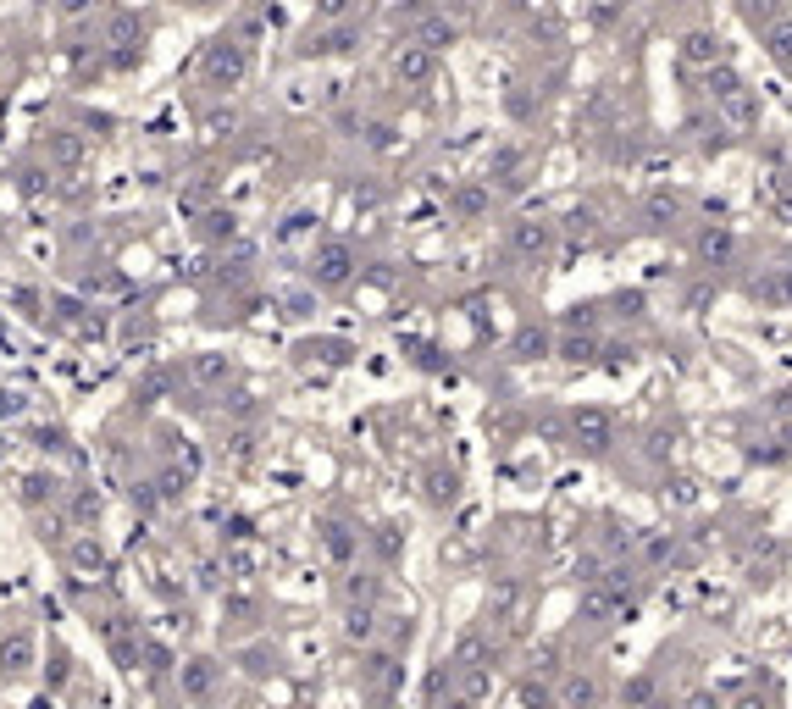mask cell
Returning a JSON list of instances; mask_svg holds the SVG:
<instances>
[{"mask_svg":"<svg viewBox=\"0 0 792 709\" xmlns=\"http://www.w3.org/2000/svg\"><path fill=\"white\" fill-rule=\"evenodd\" d=\"M748 300L770 305V311H792V266H770L748 283Z\"/></svg>","mask_w":792,"mask_h":709,"instance_id":"1","label":"cell"},{"mask_svg":"<svg viewBox=\"0 0 792 709\" xmlns=\"http://www.w3.org/2000/svg\"><path fill=\"white\" fill-rule=\"evenodd\" d=\"M510 250H516L521 261H543V255L554 250V222H543V217L516 222V228H510Z\"/></svg>","mask_w":792,"mask_h":709,"instance_id":"2","label":"cell"},{"mask_svg":"<svg viewBox=\"0 0 792 709\" xmlns=\"http://www.w3.org/2000/svg\"><path fill=\"white\" fill-rule=\"evenodd\" d=\"M576 444L588 449V455H604V449L615 444V421H610V410H576Z\"/></svg>","mask_w":792,"mask_h":709,"instance_id":"3","label":"cell"},{"mask_svg":"<svg viewBox=\"0 0 792 709\" xmlns=\"http://www.w3.org/2000/svg\"><path fill=\"white\" fill-rule=\"evenodd\" d=\"M432 73H438V61H432V50H427V45H416V39H410V45L394 56V78H399L405 89L432 84Z\"/></svg>","mask_w":792,"mask_h":709,"instance_id":"4","label":"cell"},{"mask_svg":"<svg viewBox=\"0 0 792 709\" xmlns=\"http://www.w3.org/2000/svg\"><path fill=\"white\" fill-rule=\"evenodd\" d=\"M732 250H737V239H732V228H726V222H704V228H698V239H693V255L704 266H726L732 261Z\"/></svg>","mask_w":792,"mask_h":709,"instance_id":"5","label":"cell"},{"mask_svg":"<svg viewBox=\"0 0 792 709\" xmlns=\"http://www.w3.org/2000/svg\"><path fill=\"white\" fill-rule=\"evenodd\" d=\"M682 61L687 67H715V61H726V39L715 34V28H693V34H682Z\"/></svg>","mask_w":792,"mask_h":709,"instance_id":"6","label":"cell"},{"mask_svg":"<svg viewBox=\"0 0 792 709\" xmlns=\"http://www.w3.org/2000/svg\"><path fill=\"white\" fill-rule=\"evenodd\" d=\"M715 111H720V122H726L732 133H754L759 128V95L754 89H737V95L715 100Z\"/></svg>","mask_w":792,"mask_h":709,"instance_id":"7","label":"cell"},{"mask_svg":"<svg viewBox=\"0 0 792 709\" xmlns=\"http://www.w3.org/2000/svg\"><path fill=\"white\" fill-rule=\"evenodd\" d=\"M205 78H211L216 89H222V84H228V89L239 84V78H244V45L222 39V45H216L211 56H205Z\"/></svg>","mask_w":792,"mask_h":709,"instance_id":"8","label":"cell"},{"mask_svg":"<svg viewBox=\"0 0 792 709\" xmlns=\"http://www.w3.org/2000/svg\"><path fill=\"white\" fill-rule=\"evenodd\" d=\"M759 45H765V56L776 61L781 73H792V17L776 12L765 28H759Z\"/></svg>","mask_w":792,"mask_h":709,"instance_id":"9","label":"cell"},{"mask_svg":"<svg viewBox=\"0 0 792 709\" xmlns=\"http://www.w3.org/2000/svg\"><path fill=\"white\" fill-rule=\"evenodd\" d=\"M349 272H355L349 244H322V255H316V283H322V289H338V283H349Z\"/></svg>","mask_w":792,"mask_h":709,"instance_id":"10","label":"cell"},{"mask_svg":"<svg viewBox=\"0 0 792 709\" xmlns=\"http://www.w3.org/2000/svg\"><path fill=\"white\" fill-rule=\"evenodd\" d=\"M737 89H748V84H743V73L732 67V56L715 61V67H704V95L709 100H726V95H737Z\"/></svg>","mask_w":792,"mask_h":709,"instance_id":"11","label":"cell"},{"mask_svg":"<svg viewBox=\"0 0 792 709\" xmlns=\"http://www.w3.org/2000/svg\"><path fill=\"white\" fill-rule=\"evenodd\" d=\"M488 205H493V189H488V183H466V189L455 194V211H460L466 222L488 217Z\"/></svg>","mask_w":792,"mask_h":709,"instance_id":"12","label":"cell"},{"mask_svg":"<svg viewBox=\"0 0 792 709\" xmlns=\"http://www.w3.org/2000/svg\"><path fill=\"white\" fill-rule=\"evenodd\" d=\"M643 217H648V228H654V233H665L676 217H682V200H676V194H654V200L643 205Z\"/></svg>","mask_w":792,"mask_h":709,"instance_id":"13","label":"cell"},{"mask_svg":"<svg viewBox=\"0 0 792 709\" xmlns=\"http://www.w3.org/2000/svg\"><path fill=\"white\" fill-rule=\"evenodd\" d=\"M510 349H516V361H543V355H549L554 344H549V333H538V327H521V333H516V344H510Z\"/></svg>","mask_w":792,"mask_h":709,"instance_id":"14","label":"cell"},{"mask_svg":"<svg viewBox=\"0 0 792 709\" xmlns=\"http://www.w3.org/2000/svg\"><path fill=\"white\" fill-rule=\"evenodd\" d=\"M593 355H599L593 338H565V344H560V361H571V366H588Z\"/></svg>","mask_w":792,"mask_h":709,"instance_id":"15","label":"cell"},{"mask_svg":"<svg viewBox=\"0 0 792 709\" xmlns=\"http://www.w3.org/2000/svg\"><path fill=\"white\" fill-rule=\"evenodd\" d=\"M349 637H360V643H366V637L377 632V615H372V604H360V610H349V626H344Z\"/></svg>","mask_w":792,"mask_h":709,"instance_id":"16","label":"cell"},{"mask_svg":"<svg viewBox=\"0 0 792 709\" xmlns=\"http://www.w3.org/2000/svg\"><path fill=\"white\" fill-rule=\"evenodd\" d=\"M355 6H360V0H316V17H322V23H344Z\"/></svg>","mask_w":792,"mask_h":709,"instance_id":"17","label":"cell"},{"mask_svg":"<svg viewBox=\"0 0 792 709\" xmlns=\"http://www.w3.org/2000/svg\"><path fill=\"white\" fill-rule=\"evenodd\" d=\"M743 12H748V23H759V28H765L770 17H776V0H743Z\"/></svg>","mask_w":792,"mask_h":709,"instance_id":"18","label":"cell"},{"mask_svg":"<svg viewBox=\"0 0 792 709\" xmlns=\"http://www.w3.org/2000/svg\"><path fill=\"white\" fill-rule=\"evenodd\" d=\"M593 693H599L593 682H565V693H560V698H593Z\"/></svg>","mask_w":792,"mask_h":709,"instance_id":"19","label":"cell"},{"mask_svg":"<svg viewBox=\"0 0 792 709\" xmlns=\"http://www.w3.org/2000/svg\"><path fill=\"white\" fill-rule=\"evenodd\" d=\"M776 217H781V222H787V228H792V194H781V200H776Z\"/></svg>","mask_w":792,"mask_h":709,"instance_id":"20","label":"cell"},{"mask_svg":"<svg viewBox=\"0 0 792 709\" xmlns=\"http://www.w3.org/2000/svg\"><path fill=\"white\" fill-rule=\"evenodd\" d=\"M776 410H781V416H792V388H781V394H776Z\"/></svg>","mask_w":792,"mask_h":709,"instance_id":"21","label":"cell"}]
</instances>
